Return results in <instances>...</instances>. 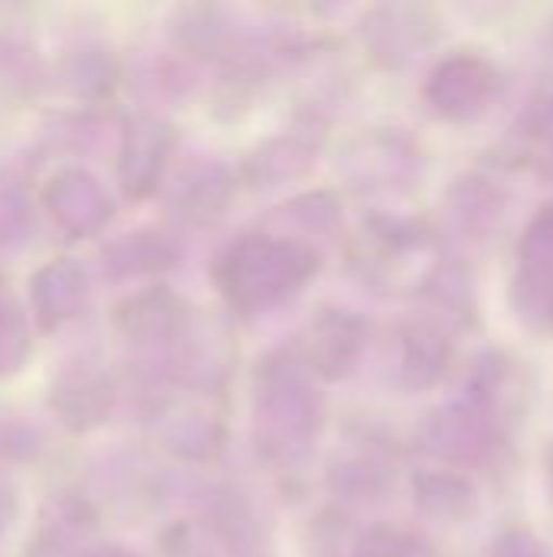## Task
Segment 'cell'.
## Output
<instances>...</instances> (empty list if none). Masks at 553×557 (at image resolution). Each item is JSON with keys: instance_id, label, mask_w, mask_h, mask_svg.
<instances>
[]
</instances>
